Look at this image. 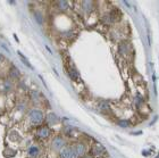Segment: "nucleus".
Masks as SVG:
<instances>
[{
    "instance_id": "1",
    "label": "nucleus",
    "mask_w": 159,
    "mask_h": 158,
    "mask_svg": "<svg viewBox=\"0 0 159 158\" xmlns=\"http://www.w3.org/2000/svg\"><path fill=\"white\" fill-rule=\"evenodd\" d=\"M43 118H44V115H43V112L40 110L38 108L31 109L30 113H29V119L30 122L33 124V125H39L43 122Z\"/></svg>"
},
{
    "instance_id": "4",
    "label": "nucleus",
    "mask_w": 159,
    "mask_h": 158,
    "mask_svg": "<svg viewBox=\"0 0 159 158\" xmlns=\"http://www.w3.org/2000/svg\"><path fill=\"white\" fill-rule=\"evenodd\" d=\"M51 134V131L48 126H39L37 130V137L40 139H48Z\"/></svg>"
},
{
    "instance_id": "13",
    "label": "nucleus",
    "mask_w": 159,
    "mask_h": 158,
    "mask_svg": "<svg viewBox=\"0 0 159 158\" xmlns=\"http://www.w3.org/2000/svg\"><path fill=\"white\" fill-rule=\"evenodd\" d=\"M34 17H35V20H37L38 23L42 24V22H43V20H42V18H43L42 14L39 13V12H34Z\"/></svg>"
},
{
    "instance_id": "17",
    "label": "nucleus",
    "mask_w": 159,
    "mask_h": 158,
    "mask_svg": "<svg viewBox=\"0 0 159 158\" xmlns=\"http://www.w3.org/2000/svg\"><path fill=\"white\" fill-rule=\"evenodd\" d=\"M3 59V57H2V55H1V53H0V62H1V60Z\"/></svg>"
},
{
    "instance_id": "14",
    "label": "nucleus",
    "mask_w": 159,
    "mask_h": 158,
    "mask_svg": "<svg viewBox=\"0 0 159 158\" xmlns=\"http://www.w3.org/2000/svg\"><path fill=\"white\" fill-rule=\"evenodd\" d=\"M57 6L59 7V8H61V9H65V8H67L68 3H67L66 1H58V2H57Z\"/></svg>"
},
{
    "instance_id": "2",
    "label": "nucleus",
    "mask_w": 159,
    "mask_h": 158,
    "mask_svg": "<svg viewBox=\"0 0 159 158\" xmlns=\"http://www.w3.org/2000/svg\"><path fill=\"white\" fill-rule=\"evenodd\" d=\"M65 139L61 137V135H57L52 139L51 141V148H53L55 150H61L63 148H65Z\"/></svg>"
},
{
    "instance_id": "7",
    "label": "nucleus",
    "mask_w": 159,
    "mask_h": 158,
    "mask_svg": "<svg viewBox=\"0 0 159 158\" xmlns=\"http://www.w3.org/2000/svg\"><path fill=\"white\" fill-rule=\"evenodd\" d=\"M14 88V84L13 82L10 81V80H5L2 83V90L5 91V92H9V91H11Z\"/></svg>"
},
{
    "instance_id": "8",
    "label": "nucleus",
    "mask_w": 159,
    "mask_h": 158,
    "mask_svg": "<svg viewBox=\"0 0 159 158\" xmlns=\"http://www.w3.org/2000/svg\"><path fill=\"white\" fill-rule=\"evenodd\" d=\"M9 75H10V77H13V79H18L20 76V69L17 68L16 66H11L9 69Z\"/></svg>"
},
{
    "instance_id": "15",
    "label": "nucleus",
    "mask_w": 159,
    "mask_h": 158,
    "mask_svg": "<svg viewBox=\"0 0 159 158\" xmlns=\"http://www.w3.org/2000/svg\"><path fill=\"white\" fill-rule=\"evenodd\" d=\"M25 107H26V105H25V104H18V105H17V108H18V110H23Z\"/></svg>"
},
{
    "instance_id": "16",
    "label": "nucleus",
    "mask_w": 159,
    "mask_h": 158,
    "mask_svg": "<svg viewBox=\"0 0 159 158\" xmlns=\"http://www.w3.org/2000/svg\"><path fill=\"white\" fill-rule=\"evenodd\" d=\"M83 158H92V157H91V156H89V155H86V156H84Z\"/></svg>"
},
{
    "instance_id": "9",
    "label": "nucleus",
    "mask_w": 159,
    "mask_h": 158,
    "mask_svg": "<svg viewBox=\"0 0 159 158\" xmlns=\"http://www.w3.org/2000/svg\"><path fill=\"white\" fill-rule=\"evenodd\" d=\"M47 122L49 123V124H52V125H55V124H57V123L59 122V118H58L55 114L50 113V114H48V116H47Z\"/></svg>"
},
{
    "instance_id": "6",
    "label": "nucleus",
    "mask_w": 159,
    "mask_h": 158,
    "mask_svg": "<svg viewBox=\"0 0 159 158\" xmlns=\"http://www.w3.org/2000/svg\"><path fill=\"white\" fill-rule=\"evenodd\" d=\"M27 154L31 158H38L40 155V148L37 145H32L27 149Z\"/></svg>"
},
{
    "instance_id": "5",
    "label": "nucleus",
    "mask_w": 159,
    "mask_h": 158,
    "mask_svg": "<svg viewBox=\"0 0 159 158\" xmlns=\"http://www.w3.org/2000/svg\"><path fill=\"white\" fill-rule=\"evenodd\" d=\"M72 148H73V150L75 151L77 157H82L86 152V146L84 145V143H82V142H76Z\"/></svg>"
},
{
    "instance_id": "3",
    "label": "nucleus",
    "mask_w": 159,
    "mask_h": 158,
    "mask_svg": "<svg viewBox=\"0 0 159 158\" xmlns=\"http://www.w3.org/2000/svg\"><path fill=\"white\" fill-rule=\"evenodd\" d=\"M60 158H77L76 154L72 147H65L60 150Z\"/></svg>"
},
{
    "instance_id": "12",
    "label": "nucleus",
    "mask_w": 159,
    "mask_h": 158,
    "mask_svg": "<svg viewBox=\"0 0 159 158\" xmlns=\"http://www.w3.org/2000/svg\"><path fill=\"white\" fill-rule=\"evenodd\" d=\"M18 55H20V59H22V62H23V63H25V64H26V66H27V67H30V68H33V67H32V65H31V64H30V62H29V60H27L26 58H25V57H24V55H23V53H20V51H18Z\"/></svg>"
},
{
    "instance_id": "10",
    "label": "nucleus",
    "mask_w": 159,
    "mask_h": 158,
    "mask_svg": "<svg viewBox=\"0 0 159 158\" xmlns=\"http://www.w3.org/2000/svg\"><path fill=\"white\" fill-rule=\"evenodd\" d=\"M92 152H93V155L94 156H100L101 154L105 152V148H103L101 145H96L94 146V148H93Z\"/></svg>"
},
{
    "instance_id": "11",
    "label": "nucleus",
    "mask_w": 159,
    "mask_h": 158,
    "mask_svg": "<svg viewBox=\"0 0 159 158\" xmlns=\"http://www.w3.org/2000/svg\"><path fill=\"white\" fill-rule=\"evenodd\" d=\"M40 97H41V95L39 93V91H37V90H33V91H31V99H32L33 101L38 102L40 100Z\"/></svg>"
}]
</instances>
